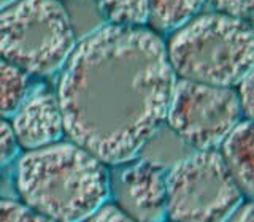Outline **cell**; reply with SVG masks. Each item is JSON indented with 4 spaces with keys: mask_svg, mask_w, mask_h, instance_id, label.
Masks as SVG:
<instances>
[{
    "mask_svg": "<svg viewBox=\"0 0 254 222\" xmlns=\"http://www.w3.org/2000/svg\"><path fill=\"white\" fill-rule=\"evenodd\" d=\"M116 206L135 222H161L167 216V174L154 164H127L110 178Z\"/></svg>",
    "mask_w": 254,
    "mask_h": 222,
    "instance_id": "cell-7",
    "label": "cell"
},
{
    "mask_svg": "<svg viewBox=\"0 0 254 222\" xmlns=\"http://www.w3.org/2000/svg\"><path fill=\"white\" fill-rule=\"evenodd\" d=\"M243 198L218 151H195L167 174V216L172 222H227Z\"/></svg>",
    "mask_w": 254,
    "mask_h": 222,
    "instance_id": "cell-5",
    "label": "cell"
},
{
    "mask_svg": "<svg viewBox=\"0 0 254 222\" xmlns=\"http://www.w3.org/2000/svg\"><path fill=\"white\" fill-rule=\"evenodd\" d=\"M75 46L73 24L61 0H16L0 10V59L27 75L59 71Z\"/></svg>",
    "mask_w": 254,
    "mask_h": 222,
    "instance_id": "cell-4",
    "label": "cell"
},
{
    "mask_svg": "<svg viewBox=\"0 0 254 222\" xmlns=\"http://www.w3.org/2000/svg\"><path fill=\"white\" fill-rule=\"evenodd\" d=\"M10 125L18 146L29 151L61 141L64 119L56 94L46 89L27 94Z\"/></svg>",
    "mask_w": 254,
    "mask_h": 222,
    "instance_id": "cell-8",
    "label": "cell"
},
{
    "mask_svg": "<svg viewBox=\"0 0 254 222\" xmlns=\"http://www.w3.org/2000/svg\"><path fill=\"white\" fill-rule=\"evenodd\" d=\"M218 13L234 16L251 22L254 11V0H208Z\"/></svg>",
    "mask_w": 254,
    "mask_h": 222,
    "instance_id": "cell-14",
    "label": "cell"
},
{
    "mask_svg": "<svg viewBox=\"0 0 254 222\" xmlns=\"http://www.w3.org/2000/svg\"><path fill=\"white\" fill-rule=\"evenodd\" d=\"M97 5L115 26L143 27L148 24V0H97Z\"/></svg>",
    "mask_w": 254,
    "mask_h": 222,
    "instance_id": "cell-12",
    "label": "cell"
},
{
    "mask_svg": "<svg viewBox=\"0 0 254 222\" xmlns=\"http://www.w3.org/2000/svg\"><path fill=\"white\" fill-rule=\"evenodd\" d=\"M0 222H53L22 202L0 200Z\"/></svg>",
    "mask_w": 254,
    "mask_h": 222,
    "instance_id": "cell-13",
    "label": "cell"
},
{
    "mask_svg": "<svg viewBox=\"0 0 254 222\" xmlns=\"http://www.w3.org/2000/svg\"><path fill=\"white\" fill-rule=\"evenodd\" d=\"M206 0H148V24L153 32H173L200 13Z\"/></svg>",
    "mask_w": 254,
    "mask_h": 222,
    "instance_id": "cell-10",
    "label": "cell"
},
{
    "mask_svg": "<svg viewBox=\"0 0 254 222\" xmlns=\"http://www.w3.org/2000/svg\"><path fill=\"white\" fill-rule=\"evenodd\" d=\"M165 121L188 146L208 151L242 121V110L234 87L177 79Z\"/></svg>",
    "mask_w": 254,
    "mask_h": 222,
    "instance_id": "cell-6",
    "label": "cell"
},
{
    "mask_svg": "<svg viewBox=\"0 0 254 222\" xmlns=\"http://www.w3.org/2000/svg\"><path fill=\"white\" fill-rule=\"evenodd\" d=\"M237 99L240 103L242 116L245 119H253V110H254V92H253V70L248 75L242 78V81L237 84Z\"/></svg>",
    "mask_w": 254,
    "mask_h": 222,
    "instance_id": "cell-15",
    "label": "cell"
},
{
    "mask_svg": "<svg viewBox=\"0 0 254 222\" xmlns=\"http://www.w3.org/2000/svg\"><path fill=\"white\" fill-rule=\"evenodd\" d=\"M227 222H254V208L253 203L248 200L246 203H242L237 208V211L227 219Z\"/></svg>",
    "mask_w": 254,
    "mask_h": 222,
    "instance_id": "cell-18",
    "label": "cell"
},
{
    "mask_svg": "<svg viewBox=\"0 0 254 222\" xmlns=\"http://www.w3.org/2000/svg\"><path fill=\"white\" fill-rule=\"evenodd\" d=\"M165 51L180 79L234 87L253 70L254 32L245 19L203 13L175 29Z\"/></svg>",
    "mask_w": 254,
    "mask_h": 222,
    "instance_id": "cell-3",
    "label": "cell"
},
{
    "mask_svg": "<svg viewBox=\"0 0 254 222\" xmlns=\"http://www.w3.org/2000/svg\"><path fill=\"white\" fill-rule=\"evenodd\" d=\"M22 203L53 222H83L110 195L107 165L71 141L30 149L18 162Z\"/></svg>",
    "mask_w": 254,
    "mask_h": 222,
    "instance_id": "cell-2",
    "label": "cell"
},
{
    "mask_svg": "<svg viewBox=\"0 0 254 222\" xmlns=\"http://www.w3.org/2000/svg\"><path fill=\"white\" fill-rule=\"evenodd\" d=\"M16 0H0V10H3V8H6L8 5L14 3Z\"/></svg>",
    "mask_w": 254,
    "mask_h": 222,
    "instance_id": "cell-19",
    "label": "cell"
},
{
    "mask_svg": "<svg viewBox=\"0 0 254 222\" xmlns=\"http://www.w3.org/2000/svg\"><path fill=\"white\" fill-rule=\"evenodd\" d=\"M175 83L159 34L103 26L64 63L56 94L64 133L105 165L130 162L165 122Z\"/></svg>",
    "mask_w": 254,
    "mask_h": 222,
    "instance_id": "cell-1",
    "label": "cell"
},
{
    "mask_svg": "<svg viewBox=\"0 0 254 222\" xmlns=\"http://www.w3.org/2000/svg\"><path fill=\"white\" fill-rule=\"evenodd\" d=\"M18 143L13 135V129L10 122L0 117V166L6 165L16 156Z\"/></svg>",
    "mask_w": 254,
    "mask_h": 222,
    "instance_id": "cell-16",
    "label": "cell"
},
{
    "mask_svg": "<svg viewBox=\"0 0 254 222\" xmlns=\"http://www.w3.org/2000/svg\"><path fill=\"white\" fill-rule=\"evenodd\" d=\"M29 94V75L0 59V117H10Z\"/></svg>",
    "mask_w": 254,
    "mask_h": 222,
    "instance_id": "cell-11",
    "label": "cell"
},
{
    "mask_svg": "<svg viewBox=\"0 0 254 222\" xmlns=\"http://www.w3.org/2000/svg\"><path fill=\"white\" fill-rule=\"evenodd\" d=\"M83 222H135L126 213H123L116 205H102L99 210H95L89 218Z\"/></svg>",
    "mask_w": 254,
    "mask_h": 222,
    "instance_id": "cell-17",
    "label": "cell"
},
{
    "mask_svg": "<svg viewBox=\"0 0 254 222\" xmlns=\"http://www.w3.org/2000/svg\"><path fill=\"white\" fill-rule=\"evenodd\" d=\"M222 162L227 166L230 176L248 198L254 192V130L253 121L242 119L227 137L221 141Z\"/></svg>",
    "mask_w": 254,
    "mask_h": 222,
    "instance_id": "cell-9",
    "label": "cell"
}]
</instances>
